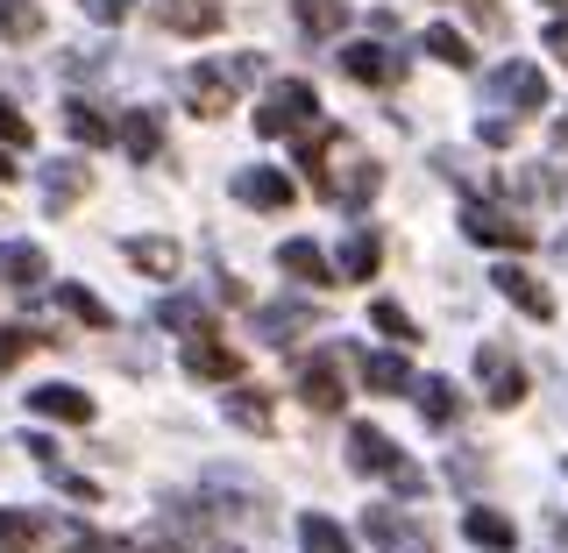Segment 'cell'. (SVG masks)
<instances>
[{
    "label": "cell",
    "mask_w": 568,
    "mask_h": 553,
    "mask_svg": "<svg viewBox=\"0 0 568 553\" xmlns=\"http://www.w3.org/2000/svg\"><path fill=\"white\" fill-rule=\"evenodd\" d=\"M256 71H263V58H256V50H248V58H235V64L221 58V64H200V71H185V106H192L200 121H221L227 106H235V93H242L248 79H256Z\"/></svg>",
    "instance_id": "obj_1"
},
{
    "label": "cell",
    "mask_w": 568,
    "mask_h": 553,
    "mask_svg": "<svg viewBox=\"0 0 568 553\" xmlns=\"http://www.w3.org/2000/svg\"><path fill=\"white\" fill-rule=\"evenodd\" d=\"M348 461H355L363 475H384V483H390V490H405V496H419V490H426V475H419L398 448H390L377 426H348Z\"/></svg>",
    "instance_id": "obj_2"
},
{
    "label": "cell",
    "mask_w": 568,
    "mask_h": 553,
    "mask_svg": "<svg viewBox=\"0 0 568 553\" xmlns=\"http://www.w3.org/2000/svg\"><path fill=\"white\" fill-rule=\"evenodd\" d=\"M313 121H320V100L306 79H277L256 106V135H306Z\"/></svg>",
    "instance_id": "obj_3"
},
{
    "label": "cell",
    "mask_w": 568,
    "mask_h": 553,
    "mask_svg": "<svg viewBox=\"0 0 568 553\" xmlns=\"http://www.w3.org/2000/svg\"><path fill=\"white\" fill-rule=\"evenodd\" d=\"M476 383H484V398L497 404V412H511V404L526 398V362L505 341H484L476 348Z\"/></svg>",
    "instance_id": "obj_4"
},
{
    "label": "cell",
    "mask_w": 568,
    "mask_h": 553,
    "mask_svg": "<svg viewBox=\"0 0 568 553\" xmlns=\"http://www.w3.org/2000/svg\"><path fill=\"white\" fill-rule=\"evenodd\" d=\"M462 235L490 242V248H532V227L511 206H497V199H469V206H462Z\"/></svg>",
    "instance_id": "obj_5"
},
{
    "label": "cell",
    "mask_w": 568,
    "mask_h": 553,
    "mask_svg": "<svg viewBox=\"0 0 568 553\" xmlns=\"http://www.w3.org/2000/svg\"><path fill=\"white\" fill-rule=\"evenodd\" d=\"M313 185L327 192L334 206H348V213H355V206H369V192L384 185V164H369V156H348V171H334V164H327V171L313 177Z\"/></svg>",
    "instance_id": "obj_6"
},
{
    "label": "cell",
    "mask_w": 568,
    "mask_h": 553,
    "mask_svg": "<svg viewBox=\"0 0 568 553\" xmlns=\"http://www.w3.org/2000/svg\"><path fill=\"white\" fill-rule=\"evenodd\" d=\"M185 377H200V383H235V377H242V355L227 348V341H213V334H192V341H185Z\"/></svg>",
    "instance_id": "obj_7"
},
{
    "label": "cell",
    "mask_w": 568,
    "mask_h": 553,
    "mask_svg": "<svg viewBox=\"0 0 568 553\" xmlns=\"http://www.w3.org/2000/svg\"><path fill=\"white\" fill-rule=\"evenodd\" d=\"M298 398H306L313 404V412H342V398H348V390H342V355H313V362L306 369H298Z\"/></svg>",
    "instance_id": "obj_8"
},
{
    "label": "cell",
    "mask_w": 568,
    "mask_h": 553,
    "mask_svg": "<svg viewBox=\"0 0 568 553\" xmlns=\"http://www.w3.org/2000/svg\"><path fill=\"white\" fill-rule=\"evenodd\" d=\"M334 58H342V71H348V79H363V85L405 79V58H398V50H384V43H342Z\"/></svg>",
    "instance_id": "obj_9"
},
{
    "label": "cell",
    "mask_w": 568,
    "mask_h": 553,
    "mask_svg": "<svg viewBox=\"0 0 568 553\" xmlns=\"http://www.w3.org/2000/svg\"><path fill=\"white\" fill-rule=\"evenodd\" d=\"M235 199H242V206H256V213H284V206L298 199V185H292L284 171L256 164V171H242V177H235Z\"/></svg>",
    "instance_id": "obj_10"
},
{
    "label": "cell",
    "mask_w": 568,
    "mask_h": 553,
    "mask_svg": "<svg viewBox=\"0 0 568 553\" xmlns=\"http://www.w3.org/2000/svg\"><path fill=\"white\" fill-rule=\"evenodd\" d=\"M114 142L135 156V164H156V156H164V121H156L150 106H129V114L114 121Z\"/></svg>",
    "instance_id": "obj_11"
},
{
    "label": "cell",
    "mask_w": 568,
    "mask_h": 553,
    "mask_svg": "<svg viewBox=\"0 0 568 553\" xmlns=\"http://www.w3.org/2000/svg\"><path fill=\"white\" fill-rule=\"evenodd\" d=\"M156 22H164L171 35H213L227 22L221 0H156Z\"/></svg>",
    "instance_id": "obj_12"
},
{
    "label": "cell",
    "mask_w": 568,
    "mask_h": 553,
    "mask_svg": "<svg viewBox=\"0 0 568 553\" xmlns=\"http://www.w3.org/2000/svg\"><path fill=\"white\" fill-rule=\"evenodd\" d=\"M29 404L58 426H93V398H85L79 383H43V390H29Z\"/></svg>",
    "instance_id": "obj_13"
},
{
    "label": "cell",
    "mask_w": 568,
    "mask_h": 553,
    "mask_svg": "<svg viewBox=\"0 0 568 553\" xmlns=\"http://www.w3.org/2000/svg\"><path fill=\"white\" fill-rule=\"evenodd\" d=\"M497 277V291L511 298V306H519L526 319H555V298H547V284L532 277V270H519V263H505V270H490Z\"/></svg>",
    "instance_id": "obj_14"
},
{
    "label": "cell",
    "mask_w": 568,
    "mask_h": 553,
    "mask_svg": "<svg viewBox=\"0 0 568 553\" xmlns=\"http://www.w3.org/2000/svg\"><path fill=\"white\" fill-rule=\"evenodd\" d=\"M490 100H519V114H532V106H547V79L532 64H497L490 71Z\"/></svg>",
    "instance_id": "obj_15"
},
{
    "label": "cell",
    "mask_w": 568,
    "mask_h": 553,
    "mask_svg": "<svg viewBox=\"0 0 568 553\" xmlns=\"http://www.w3.org/2000/svg\"><path fill=\"white\" fill-rule=\"evenodd\" d=\"M277 263H284V270H292L298 284H306V291H327V284H342V277H334V263L320 256V242H284V248H277Z\"/></svg>",
    "instance_id": "obj_16"
},
{
    "label": "cell",
    "mask_w": 568,
    "mask_h": 553,
    "mask_svg": "<svg viewBox=\"0 0 568 553\" xmlns=\"http://www.w3.org/2000/svg\"><path fill=\"white\" fill-rule=\"evenodd\" d=\"M121 256H129L135 270H150V277H178V263H185L171 235H129V242H121Z\"/></svg>",
    "instance_id": "obj_17"
},
{
    "label": "cell",
    "mask_w": 568,
    "mask_h": 553,
    "mask_svg": "<svg viewBox=\"0 0 568 553\" xmlns=\"http://www.w3.org/2000/svg\"><path fill=\"white\" fill-rule=\"evenodd\" d=\"M306 327H320V313H313V306H263V313H256V334H263V341H271V348L298 341V334H306Z\"/></svg>",
    "instance_id": "obj_18"
},
{
    "label": "cell",
    "mask_w": 568,
    "mask_h": 553,
    "mask_svg": "<svg viewBox=\"0 0 568 553\" xmlns=\"http://www.w3.org/2000/svg\"><path fill=\"white\" fill-rule=\"evenodd\" d=\"M0 277L14 284V291H36V284L50 277V263H43V248H29V242H0Z\"/></svg>",
    "instance_id": "obj_19"
},
{
    "label": "cell",
    "mask_w": 568,
    "mask_h": 553,
    "mask_svg": "<svg viewBox=\"0 0 568 553\" xmlns=\"http://www.w3.org/2000/svg\"><path fill=\"white\" fill-rule=\"evenodd\" d=\"M50 546V525L36 511H0V553H43Z\"/></svg>",
    "instance_id": "obj_20"
},
{
    "label": "cell",
    "mask_w": 568,
    "mask_h": 553,
    "mask_svg": "<svg viewBox=\"0 0 568 553\" xmlns=\"http://www.w3.org/2000/svg\"><path fill=\"white\" fill-rule=\"evenodd\" d=\"M413 398H419V419H426V426H440V433H448V426L462 419V390H455V383H440V377L413 383Z\"/></svg>",
    "instance_id": "obj_21"
},
{
    "label": "cell",
    "mask_w": 568,
    "mask_h": 553,
    "mask_svg": "<svg viewBox=\"0 0 568 553\" xmlns=\"http://www.w3.org/2000/svg\"><path fill=\"white\" fill-rule=\"evenodd\" d=\"M363 383L377 390V398H405V390H413V362H405V355H363Z\"/></svg>",
    "instance_id": "obj_22"
},
{
    "label": "cell",
    "mask_w": 568,
    "mask_h": 553,
    "mask_svg": "<svg viewBox=\"0 0 568 553\" xmlns=\"http://www.w3.org/2000/svg\"><path fill=\"white\" fill-rule=\"evenodd\" d=\"M85 192H93V171H85V164H58V171H50V177H43V206H50V213H64V206H79V199H85Z\"/></svg>",
    "instance_id": "obj_23"
},
{
    "label": "cell",
    "mask_w": 568,
    "mask_h": 553,
    "mask_svg": "<svg viewBox=\"0 0 568 553\" xmlns=\"http://www.w3.org/2000/svg\"><path fill=\"white\" fill-rule=\"evenodd\" d=\"M292 14H298V29H306L313 43H334V35H342V22H348L342 0H292Z\"/></svg>",
    "instance_id": "obj_24"
},
{
    "label": "cell",
    "mask_w": 568,
    "mask_h": 553,
    "mask_svg": "<svg viewBox=\"0 0 568 553\" xmlns=\"http://www.w3.org/2000/svg\"><path fill=\"white\" fill-rule=\"evenodd\" d=\"M227 419H235L242 433H271V398H263V383H235V390H227Z\"/></svg>",
    "instance_id": "obj_25"
},
{
    "label": "cell",
    "mask_w": 568,
    "mask_h": 553,
    "mask_svg": "<svg viewBox=\"0 0 568 553\" xmlns=\"http://www.w3.org/2000/svg\"><path fill=\"white\" fill-rule=\"evenodd\" d=\"M298 553H355V546L327 511H306V519H298Z\"/></svg>",
    "instance_id": "obj_26"
},
{
    "label": "cell",
    "mask_w": 568,
    "mask_h": 553,
    "mask_svg": "<svg viewBox=\"0 0 568 553\" xmlns=\"http://www.w3.org/2000/svg\"><path fill=\"white\" fill-rule=\"evenodd\" d=\"M377 256H384V242H377V235L363 227V235H355V242L342 248V263H334V277H342V284H363V277H377Z\"/></svg>",
    "instance_id": "obj_27"
},
{
    "label": "cell",
    "mask_w": 568,
    "mask_h": 553,
    "mask_svg": "<svg viewBox=\"0 0 568 553\" xmlns=\"http://www.w3.org/2000/svg\"><path fill=\"white\" fill-rule=\"evenodd\" d=\"M0 35L8 43H36L43 35V8L36 0H0Z\"/></svg>",
    "instance_id": "obj_28"
},
{
    "label": "cell",
    "mask_w": 568,
    "mask_h": 553,
    "mask_svg": "<svg viewBox=\"0 0 568 553\" xmlns=\"http://www.w3.org/2000/svg\"><path fill=\"white\" fill-rule=\"evenodd\" d=\"M64 129L79 135V142H93V150H100V142H114V121L93 114V100H71V106H64Z\"/></svg>",
    "instance_id": "obj_29"
},
{
    "label": "cell",
    "mask_w": 568,
    "mask_h": 553,
    "mask_svg": "<svg viewBox=\"0 0 568 553\" xmlns=\"http://www.w3.org/2000/svg\"><path fill=\"white\" fill-rule=\"evenodd\" d=\"M156 319H164L171 334H213V319H206V306H192V298H164V306H156Z\"/></svg>",
    "instance_id": "obj_30"
},
{
    "label": "cell",
    "mask_w": 568,
    "mask_h": 553,
    "mask_svg": "<svg viewBox=\"0 0 568 553\" xmlns=\"http://www.w3.org/2000/svg\"><path fill=\"white\" fill-rule=\"evenodd\" d=\"M462 532H469L476 546H490V553H511V519H497V511H469Z\"/></svg>",
    "instance_id": "obj_31"
},
{
    "label": "cell",
    "mask_w": 568,
    "mask_h": 553,
    "mask_svg": "<svg viewBox=\"0 0 568 553\" xmlns=\"http://www.w3.org/2000/svg\"><path fill=\"white\" fill-rule=\"evenodd\" d=\"M426 50H434L440 64H455V71H469V64H476L469 35H462V29H448V22H440V29H426Z\"/></svg>",
    "instance_id": "obj_32"
},
{
    "label": "cell",
    "mask_w": 568,
    "mask_h": 553,
    "mask_svg": "<svg viewBox=\"0 0 568 553\" xmlns=\"http://www.w3.org/2000/svg\"><path fill=\"white\" fill-rule=\"evenodd\" d=\"M58 306H64L71 319H85V327H114V313H106L100 298L85 291V284H58Z\"/></svg>",
    "instance_id": "obj_33"
},
{
    "label": "cell",
    "mask_w": 568,
    "mask_h": 553,
    "mask_svg": "<svg viewBox=\"0 0 568 553\" xmlns=\"http://www.w3.org/2000/svg\"><path fill=\"white\" fill-rule=\"evenodd\" d=\"M43 341H50V334H29V327H0V377H8V369L22 362L29 348H43Z\"/></svg>",
    "instance_id": "obj_34"
},
{
    "label": "cell",
    "mask_w": 568,
    "mask_h": 553,
    "mask_svg": "<svg viewBox=\"0 0 568 553\" xmlns=\"http://www.w3.org/2000/svg\"><path fill=\"white\" fill-rule=\"evenodd\" d=\"M369 319H377V327L390 334V341H419V334H413V313H405V306H390V298H377V306H369Z\"/></svg>",
    "instance_id": "obj_35"
},
{
    "label": "cell",
    "mask_w": 568,
    "mask_h": 553,
    "mask_svg": "<svg viewBox=\"0 0 568 553\" xmlns=\"http://www.w3.org/2000/svg\"><path fill=\"white\" fill-rule=\"evenodd\" d=\"M363 532H369V540H377V546H398V532H405V519H398V511H369V519H363Z\"/></svg>",
    "instance_id": "obj_36"
},
{
    "label": "cell",
    "mask_w": 568,
    "mask_h": 553,
    "mask_svg": "<svg viewBox=\"0 0 568 553\" xmlns=\"http://www.w3.org/2000/svg\"><path fill=\"white\" fill-rule=\"evenodd\" d=\"M0 142H8V150H29V121L14 114V100H0Z\"/></svg>",
    "instance_id": "obj_37"
},
{
    "label": "cell",
    "mask_w": 568,
    "mask_h": 553,
    "mask_svg": "<svg viewBox=\"0 0 568 553\" xmlns=\"http://www.w3.org/2000/svg\"><path fill=\"white\" fill-rule=\"evenodd\" d=\"M462 8H469V14H476V22H484L490 35H505V29H511V14L497 8V0H462Z\"/></svg>",
    "instance_id": "obj_38"
},
{
    "label": "cell",
    "mask_w": 568,
    "mask_h": 553,
    "mask_svg": "<svg viewBox=\"0 0 568 553\" xmlns=\"http://www.w3.org/2000/svg\"><path fill=\"white\" fill-rule=\"evenodd\" d=\"M79 8H85V14H93V22H121V14H129V8H135V0H79Z\"/></svg>",
    "instance_id": "obj_39"
},
{
    "label": "cell",
    "mask_w": 568,
    "mask_h": 553,
    "mask_svg": "<svg viewBox=\"0 0 568 553\" xmlns=\"http://www.w3.org/2000/svg\"><path fill=\"white\" fill-rule=\"evenodd\" d=\"M390 553H434V540H426V532H413V525H405V532H398V546H390Z\"/></svg>",
    "instance_id": "obj_40"
},
{
    "label": "cell",
    "mask_w": 568,
    "mask_h": 553,
    "mask_svg": "<svg viewBox=\"0 0 568 553\" xmlns=\"http://www.w3.org/2000/svg\"><path fill=\"white\" fill-rule=\"evenodd\" d=\"M484 142H490V150H505V142H511V121L490 114V121H484Z\"/></svg>",
    "instance_id": "obj_41"
},
{
    "label": "cell",
    "mask_w": 568,
    "mask_h": 553,
    "mask_svg": "<svg viewBox=\"0 0 568 553\" xmlns=\"http://www.w3.org/2000/svg\"><path fill=\"white\" fill-rule=\"evenodd\" d=\"M547 50H555V58L568 64V22H555V29H547Z\"/></svg>",
    "instance_id": "obj_42"
},
{
    "label": "cell",
    "mask_w": 568,
    "mask_h": 553,
    "mask_svg": "<svg viewBox=\"0 0 568 553\" xmlns=\"http://www.w3.org/2000/svg\"><path fill=\"white\" fill-rule=\"evenodd\" d=\"M555 156H568V121H555Z\"/></svg>",
    "instance_id": "obj_43"
},
{
    "label": "cell",
    "mask_w": 568,
    "mask_h": 553,
    "mask_svg": "<svg viewBox=\"0 0 568 553\" xmlns=\"http://www.w3.org/2000/svg\"><path fill=\"white\" fill-rule=\"evenodd\" d=\"M14 171H22V164H8V156H0V185H14Z\"/></svg>",
    "instance_id": "obj_44"
},
{
    "label": "cell",
    "mask_w": 568,
    "mask_h": 553,
    "mask_svg": "<svg viewBox=\"0 0 568 553\" xmlns=\"http://www.w3.org/2000/svg\"><path fill=\"white\" fill-rule=\"evenodd\" d=\"M547 8H568V0H547Z\"/></svg>",
    "instance_id": "obj_45"
},
{
    "label": "cell",
    "mask_w": 568,
    "mask_h": 553,
    "mask_svg": "<svg viewBox=\"0 0 568 553\" xmlns=\"http://www.w3.org/2000/svg\"><path fill=\"white\" fill-rule=\"evenodd\" d=\"M0 221H8V213H0Z\"/></svg>",
    "instance_id": "obj_46"
},
{
    "label": "cell",
    "mask_w": 568,
    "mask_h": 553,
    "mask_svg": "<svg viewBox=\"0 0 568 553\" xmlns=\"http://www.w3.org/2000/svg\"><path fill=\"white\" fill-rule=\"evenodd\" d=\"M221 553H227V546H221Z\"/></svg>",
    "instance_id": "obj_47"
}]
</instances>
